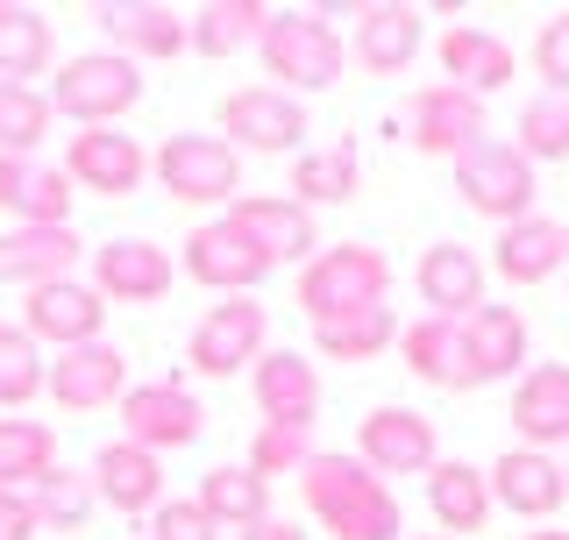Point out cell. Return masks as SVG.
Masks as SVG:
<instances>
[{
    "label": "cell",
    "instance_id": "cell-28",
    "mask_svg": "<svg viewBox=\"0 0 569 540\" xmlns=\"http://www.w3.org/2000/svg\"><path fill=\"white\" fill-rule=\"evenodd\" d=\"M79 263H86L79 228H8V236H0V284L36 292V284L79 278Z\"/></svg>",
    "mask_w": 569,
    "mask_h": 540
},
{
    "label": "cell",
    "instance_id": "cell-36",
    "mask_svg": "<svg viewBox=\"0 0 569 540\" xmlns=\"http://www.w3.org/2000/svg\"><path fill=\"white\" fill-rule=\"evenodd\" d=\"M313 341L328 363H370L399 341V313L391 306H363V313H335V320H313Z\"/></svg>",
    "mask_w": 569,
    "mask_h": 540
},
{
    "label": "cell",
    "instance_id": "cell-47",
    "mask_svg": "<svg viewBox=\"0 0 569 540\" xmlns=\"http://www.w3.org/2000/svg\"><path fill=\"white\" fill-rule=\"evenodd\" d=\"M520 540H569V533H556V527H548V533H520Z\"/></svg>",
    "mask_w": 569,
    "mask_h": 540
},
{
    "label": "cell",
    "instance_id": "cell-35",
    "mask_svg": "<svg viewBox=\"0 0 569 540\" xmlns=\"http://www.w3.org/2000/svg\"><path fill=\"white\" fill-rule=\"evenodd\" d=\"M263 22H271L263 0H207V8L186 14V36L200 58H236V50H249L263 36Z\"/></svg>",
    "mask_w": 569,
    "mask_h": 540
},
{
    "label": "cell",
    "instance_id": "cell-30",
    "mask_svg": "<svg viewBox=\"0 0 569 540\" xmlns=\"http://www.w3.org/2000/svg\"><path fill=\"white\" fill-rule=\"evenodd\" d=\"M363 192V142L356 136H328L320 150H299L292 157V200L299 207H349Z\"/></svg>",
    "mask_w": 569,
    "mask_h": 540
},
{
    "label": "cell",
    "instance_id": "cell-20",
    "mask_svg": "<svg viewBox=\"0 0 569 540\" xmlns=\"http://www.w3.org/2000/svg\"><path fill=\"white\" fill-rule=\"evenodd\" d=\"M420 43H427V8H406V0H378V8H356L349 58L363 64L370 79H399V71L420 58Z\"/></svg>",
    "mask_w": 569,
    "mask_h": 540
},
{
    "label": "cell",
    "instance_id": "cell-1",
    "mask_svg": "<svg viewBox=\"0 0 569 540\" xmlns=\"http://www.w3.org/2000/svg\"><path fill=\"white\" fill-rule=\"evenodd\" d=\"M299 498H307V512L320 519L328 540H406L399 491L378 470H363L349 448H320L299 470Z\"/></svg>",
    "mask_w": 569,
    "mask_h": 540
},
{
    "label": "cell",
    "instance_id": "cell-5",
    "mask_svg": "<svg viewBox=\"0 0 569 540\" xmlns=\"http://www.w3.org/2000/svg\"><path fill=\"white\" fill-rule=\"evenodd\" d=\"M299 306L307 320L363 313V306H391V257L370 242H335L299 270Z\"/></svg>",
    "mask_w": 569,
    "mask_h": 540
},
{
    "label": "cell",
    "instance_id": "cell-2",
    "mask_svg": "<svg viewBox=\"0 0 569 540\" xmlns=\"http://www.w3.org/2000/svg\"><path fill=\"white\" fill-rule=\"evenodd\" d=\"M257 50H263V71L278 79V93H292V100L335 93L349 71V43L335 36V22L320 8H271Z\"/></svg>",
    "mask_w": 569,
    "mask_h": 540
},
{
    "label": "cell",
    "instance_id": "cell-17",
    "mask_svg": "<svg viewBox=\"0 0 569 540\" xmlns=\"http://www.w3.org/2000/svg\"><path fill=\"white\" fill-rule=\"evenodd\" d=\"M228 221H236L242 236L271 257V270L278 263H299V270H307L320 257V228H313V213L299 207L292 192H242V200L228 207Z\"/></svg>",
    "mask_w": 569,
    "mask_h": 540
},
{
    "label": "cell",
    "instance_id": "cell-22",
    "mask_svg": "<svg viewBox=\"0 0 569 540\" xmlns=\"http://www.w3.org/2000/svg\"><path fill=\"white\" fill-rule=\"evenodd\" d=\"M491 270H498L506 284H548V278H562V270H569V221H556V213L533 207L527 221L498 228Z\"/></svg>",
    "mask_w": 569,
    "mask_h": 540
},
{
    "label": "cell",
    "instance_id": "cell-41",
    "mask_svg": "<svg viewBox=\"0 0 569 540\" xmlns=\"http://www.w3.org/2000/svg\"><path fill=\"white\" fill-rule=\"evenodd\" d=\"M43 377H50V356L22 334V320H0V406L22 412L43 391Z\"/></svg>",
    "mask_w": 569,
    "mask_h": 540
},
{
    "label": "cell",
    "instance_id": "cell-16",
    "mask_svg": "<svg viewBox=\"0 0 569 540\" xmlns=\"http://www.w3.org/2000/svg\"><path fill=\"white\" fill-rule=\"evenodd\" d=\"M43 391H50L58 412H107V406H121V391H129V356H121L114 341L64 349V356H50Z\"/></svg>",
    "mask_w": 569,
    "mask_h": 540
},
{
    "label": "cell",
    "instance_id": "cell-26",
    "mask_svg": "<svg viewBox=\"0 0 569 540\" xmlns=\"http://www.w3.org/2000/svg\"><path fill=\"white\" fill-rule=\"evenodd\" d=\"M86 477H93L100 506H114L129 519H150L164 506V456H150V448H136V441H107Z\"/></svg>",
    "mask_w": 569,
    "mask_h": 540
},
{
    "label": "cell",
    "instance_id": "cell-21",
    "mask_svg": "<svg viewBox=\"0 0 569 540\" xmlns=\"http://www.w3.org/2000/svg\"><path fill=\"white\" fill-rule=\"evenodd\" d=\"M399 356H406V370H413L420 384H435V391H485V377H477V363H470L462 320L420 313L413 328H399Z\"/></svg>",
    "mask_w": 569,
    "mask_h": 540
},
{
    "label": "cell",
    "instance_id": "cell-18",
    "mask_svg": "<svg viewBox=\"0 0 569 540\" xmlns=\"http://www.w3.org/2000/svg\"><path fill=\"white\" fill-rule=\"evenodd\" d=\"M506 420H512V448H541L556 456L569 441V363H527L512 377V399H506Z\"/></svg>",
    "mask_w": 569,
    "mask_h": 540
},
{
    "label": "cell",
    "instance_id": "cell-9",
    "mask_svg": "<svg viewBox=\"0 0 569 540\" xmlns=\"http://www.w3.org/2000/svg\"><path fill=\"white\" fill-rule=\"evenodd\" d=\"M178 270H186L192 284H207V292H221V299H249L263 278H271V257L221 213V221H200L186 242H178Z\"/></svg>",
    "mask_w": 569,
    "mask_h": 540
},
{
    "label": "cell",
    "instance_id": "cell-46",
    "mask_svg": "<svg viewBox=\"0 0 569 540\" xmlns=\"http://www.w3.org/2000/svg\"><path fill=\"white\" fill-rule=\"evenodd\" d=\"M236 540H307V527H299V519H278V512H271V519H257V527H242Z\"/></svg>",
    "mask_w": 569,
    "mask_h": 540
},
{
    "label": "cell",
    "instance_id": "cell-33",
    "mask_svg": "<svg viewBox=\"0 0 569 540\" xmlns=\"http://www.w3.org/2000/svg\"><path fill=\"white\" fill-rule=\"evenodd\" d=\"M462 334H470V363L485 384H506V377L527 370V320L512 313V306H477L470 320H462Z\"/></svg>",
    "mask_w": 569,
    "mask_h": 540
},
{
    "label": "cell",
    "instance_id": "cell-13",
    "mask_svg": "<svg viewBox=\"0 0 569 540\" xmlns=\"http://www.w3.org/2000/svg\"><path fill=\"white\" fill-rule=\"evenodd\" d=\"M64 178L71 192H93V200H129L150 178V150L129 129H79L64 142Z\"/></svg>",
    "mask_w": 569,
    "mask_h": 540
},
{
    "label": "cell",
    "instance_id": "cell-3",
    "mask_svg": "<svg viewBox=\"0 0 569 540\" xmlns=\"http://www.w3.org/2000/svg\"><path fill=\"white\" fill-rule=\"evenodd\" d=\"M136 100H142V64H129L121 50H79L50 79L58 121H79V129H121Z\"/></svg>",
    "mask_w": 569,
    "mask_h": 540
},
{
    "label": "cell",
    "instance_id": "cell-8",
    "mask_svg": "<svg viewBox=\"0 0 569 540\" xmlns=\"http://www.w3.org/2000/svg\"><path fill=\"white\" fill-rule=\"evenodd\" d=\"M121 441L150 448V456H171V448H192L207 427V406L192 399L186 377H150V384H129L121 391Z\"/></svg>",
    "mask_w": 569,
    "mask_h": 540
},
{
    "label": "cell",
    "instance_id": "cell-14",
    "mask_svg": "<svg viewBox=\"0 0 569 540\" xmlns=\"http://www.w3.org/2000/svg\"><path fill=\"white\" fill-rule=\"evenodd\" d=\"M93 257V292L107 306H157L178 284V257L171 249H157L150 236H114V242H100V249H86Z\"/></svg>",
    "mask_w": 569,
    "mask_h": 540
},
{
    "label": "cell",
    "instance_id": "cell-39",
    "mask_svg": "<svg viewBox=\"0 0 569 540\" xmlns=\"http://www.w3.org/2000/svg\"><path fill=\"white\" fill-rule=\"evenodd\" d=\"M512 150H520L533 171L569 164V93H533L520 107V121H512Z\"/></svg>",
    "mask_w": 569,
    "mask_h": 540
},
{
    "label": "cell",
    "instance_id": "cell-10",
    "mask_svg": "<svg viewBox=\"0 0 569 540\" xmlns=\"http://www.w3.org/2000/svg\"><path fill=\"white\" fill-rule=\"evenodd\" d=\"M263 334H271V320H263L257 292H249V299H221V306H207L200 328H192L186 370L207 377V384H221V377H236V370H249L263 356Z\"/></svg>",
    "mask_w": 569,
    "mask_h": 540
},
{
    "label": "cell",
    "instance_id": "cell-6",
    "mask_svg": "<svg viewBox=\"0 0 569 540\" xmlns=\"http://www.w3.org/2000/svg\"><path fill=\"white\" fill-rule=\"evenodd\" d=\"M449 171H456L462 207H470L477 221H491V228L527 221L533 200H541V178H533V164H527L520 150H512V142H498V136L470 142V150H462Z\"/></svg>",
    "mask_w": 569,
    "mask_h": 540
},
{
    "label": "cell",
    "instance_id": "cell-11",
    "mask_svg": "<svg viewBox=\"0 0 569 540\" xmlns=\"http://www.w3.org/2000/svg\"><path fill=\"white\" fill-rule=\"evenodd\" d=\"M363 470H378L385 483L391 477H427L435 470V420L413 406H370L363 420H356V448H349Z\"/></svg>",
    "mask_w": 569,
    "mask_h": 540
},
{
    "label": "cell",
    "instance_id": "cell-43",
    "mask_svg": "<svg viewBox=\"0 0 569 540\" xmlns=\"http://www.w3.org/2000/svg\"><path fill=\"white\" fill-rule=\"evenodd\" d=\"M533 71H541V93H569V8L533 29Z\"/></svg>",
    "mask_w": 569,
    "mask_h": 540
},
{
    "label": "cell",
    "instance_id": "cell-32",
    "mask_svg": "<svg viewBox=\"0 0 569 540\" xmlns=\"http://www.w3.org/2000/svg\"><path fill=\"white\" fill-rule=\"evenodd\" d=\"M58 64V29H50L43 8H22V0H0V79L29 86Z\"/></svg>",
    "mask_w": 569,
    "mask_h": 540
},
{
    "label": "cell",
    "instance_id": "cell-27",
    "mask_svg": "<svg viewBox=\"0 0 569 540\" xmlns=\"http://www.w3.org/2000/svg\"><path fill=\"white\" fill-rule=\"evenodd\" d=\"M413 292L435 320H470L477 306H485V263L462 242H435V249H420V263H413Z\"/></svg>",
    "mask_w": 569,
    "mask_h": 540
},
{
    "label": "cell",
    "instance_id": "cell-50",
    "mask_svg": "<svg viewBox=\"0 0 569 540\" xmlns=\"http://www.w3.org/2000/svg\"><path fill=\"white\" fill-rule=\"evenodd\" d=\"M562 278H569V270H562Z\"/></svg>",
    "mask_w": 569,
    "mask_h": 540
},
{
    "label": "cell",
    "instance_id": "cell-23",
    "mask_svg": "<svg viewBox=\"0 0 569 540\" xmlns=\"http://www.w3.org/2000/svg\"><path fill=\"white\" fill-rule=\"evenodd\" d=\"M249 391H257V412L271 427H313L320 412V370L299 349H263L249 363Z\"/></svg>",
    "mask_w": 569,
    "mask_h": 540
},
{
    "label": "cell",
    "instance_id": "cell-38",
    "mask_svg": "<svg viewBox=\"0 0 569 540\" xmlns=\"http://www.w3.org/2000/svg\"><path fill=\"white\" fill-rule=\"evenodd\" d=\"M58 129V107L43 86H8L0 79V157H43V136Z\"/></svg>",
    "mask_w": 569,
    "mask_h": 540
},
{
    "label": "cell",
    "instance_id": "cell-40",
    "mask_svg": "<svg viewBox=\"0 0 569 540\" xmlns=\"http://www.w3.org/2000/svg\"><path fill=\"white\" fill-rule=\"evenodd\" d=\"M29 506H36V527H43V533H79L86 519H93V477L58 462L50 477L29 483Z\"/></svg>",
    "mask_w": 569,
    "mask_h": 540
},
{
    "label": "cell",
    "instance_id": "cell-34",
    "mask_svg": "<svg viewBox=\"0 0 569 540\" xmlns=\"http://www.w3.org/2000/svg\"><path fill=\"white\" fill-rule=\"evenodd\" d=\"M192 506H200V512L213 519V527L242 533V527H257V519H271V483H263V477H249L242 462H221V470H207V477H200Z\"/></svg>",
    "mask_w": 569,
    "mask_h": 540
},
{
    "label": "cell",
    "instance_id": "cell-15",
    "mask_svg": "<svg viewBox=\"0 0 569 540\" xmlns=\"http://www.w3.org/2000/svg\"><path fill=\"white\" fill-rule=\"evenodd\" d=\"M485 100L477 93H462V86L449 79H435V86H420L413 100H406V142H413L420 157H456L470 150V142H485Z\"/></svg>",
    "mask_w": 569,
    "mask_h": 540
},
{
    "label": "cell",
    "instance_id": "cell-45",
    "mask_svg": "<svg viewBox=\"0 0 569 540\" xmlns=\"http://www.w3.org/2000/svg\"><path fill=\"white\" fill-rule=\"evenodd\" d=\"M43 527H36V506L29 491H0V540H36Z\"/></svg>",
    "mask_w": 569,
    "mask_h": 540
},
{
    "label": "cell",
    "instance_id": "cell-29",
    "mask_svg": "<svg viewBox=\"0 0 569 540\" xmlns=\"http://www.w3.org/2000/svg\"><path fill=\"white\" fill-rule=\"evenodd\" d=\"M435 58H441V79L462 86V93H506L512 86V43L498 29H477V22H456V29H441V43H435Z\"/></svg>",
    "mask_w": 569,
    "mask_h": 540
},
{
    "label": "cell",
    "instance_id": "cell-37",
    "mask_svg": "<svg viewBox=\"0 0 569 540\" xmlns=\"http://www.w3.org/2000/svg\"><path fill=\"white\" fill-rule=\"evenodd\" d=\"M58 470V427L50 420H0V491H29Z\"/></svg>",
    "mask_w": 569,
    "mask_h": 540
},
{
    "label": "cell",
    "instance_id": "cell-12",
    "mask_svg": "<svg viewBox=\"0 0 569 540\" xmlns=\"http://www.w3.org/2000/svg\"><path fill=\"white\" fill-rule=\"evenodd\" d=\"M22 334L36 349H86V341H107V299L86 278H58V284H36L22 299Z\"/></svg>",
    "mask_w": 569,
    "mask_h": 540
},
{
    "label": "cell",
    "instance_id": "cell-42",
    "mask_svg": "<svg viewBox=\"0 0 569 540\" xmlns=\"http://www.w3.org/2000/svg\"><path fill=\"white\" fill-rule=\"evenodd\" d=\"M307 462H313V427H271V420H263L257 441H249V462H242V470L271 483V477H299Z\"/></svg>",
    "mask_w": 569,
    "mask_h": 540
},
{
    "label": "cell",
    "instance_id": "cell-4",
    "mask_svg": "<svg viewBox=\"0 0 569 540\" xmlns=\"http://www.w3.org/2000/svg\"><path fill=\"white\" fill-rule=\"evenodd\" d=\"M150 171H157V186H164V200H178V207H236L242 200V157L207 129L164 136L157 157H150Z\"/></svg>",
    "mask_w": 569,
    "mask_h": 540
},
{
    "label": "cell",
    "instance_id": "cell-7",
    "mask_svg": "<svg viewBox=\"0 0 569 540\" xmlns=\"http://www.w3.org/2000/svg\"><path fill=\"white\" fill-rule=\"evenodd\" d=\"M213 136L236 157H299L313 121H307V100L278 93V86H236L213 114Z\"/></svg>",
    "mask_w": 569,
    "mask_h": 540
},
{
    "label": "cell",
    "instance_id": "cell-24",
    "mask_svg": "<svg viewBox=\"0 0 569 540\" xmlns=\"http://www.w3.org/2000/svg\"><path fill=\"white\" fill-rule=\"evenodd\" d=\"M485 477H491V506H506L512 519H556L569 498L562 462L541 456V448H506Z\"/></svg>",
    "mask_w": 569,
    "mask_h": 540
},
{
    "label": "cell",
    "instance_id": "cell-25",
    "mask_svg": "<svg viewBox=\"0 0 569 540\" xmlns=\"http://www.w3.org/2000/svg\"><path fill=\"white\" fill-rule=\"evenodd\" d=\"M100 29L114 36V50L129 64H171V58H186L192 50V36H186V14L164 8V0H107L100 8Z\"/></svg>",
    "mask_w": 569,
    "mask_h": 540
},
{
    "label": "cell",
    "instance_id": "cell-49",
    "mask_svg": "<svg viewBox=\"0 0 569 540\" xmlns=\"http://www.w3.org/2000/svg\"><path fill=\"white\" fill-rule=\"evenodd\" d=\"M413 540H449V533H413Z\"/></svg>",
    "mask_w": 569,
    "mask_h": 540
},
{
    "label": "cell",
    "instance_id": "cell-31",
    "mask_svg": "<svg viewBox=\"0 0 569 540\" xmlns=\"http://www.w3.org/2000/svg\"><path fill=\"white\" fill-rule=\"evenodd\" d=\"M420 483H427V512H435V527L449 540L491 527V477L477 470V462H449V456H441Z\"/></svg>",
    "mask_w": 569,
    "mask_h": 540
},
{
    "label": "cell",
    "instance_id": "cell-48",
    "mask_svg": "<svg viewBox=\"0 0 569 540\" xmlns=\"http://www.w3.org/2000/svg\"><path fill=\"white\" fill-rule=\"evenodd\" d=\"M556 462H562V477H569V441H562V456H556Z\"/></svg>",
    "mask_w": 569,
    "mask_h": 540
},
{
    "label": "cell",
    "instance_id": "cell-19",
    "mask_svg": "<svg viewBox=\"0 0 569 540\" xmlns=\"http://www.w3.org/2000/svg\"><path fill=\"white\" fill-rule=\"evenodd\" d=\"M71 178L50 157H0V213L8 228H71Z\"/></svg>",
    "mask_w": 569,
    "mask_h": 540
},
{
    "label": "cell",
    "instance_id": "cell-44",
    "mask_svg": "<svg viewBox=\"0 0 569 540\" xmlns=\"http://www.w3.org/2000/svg\"><path fill=\"white\" fill-rule=\"evenodd\" d=\"M150 540H221V527H213L192 498H164V506L150 512Z\"/></svg>",
    "mask_w": 569,
    "mask_h": 540
}]
</instances>
